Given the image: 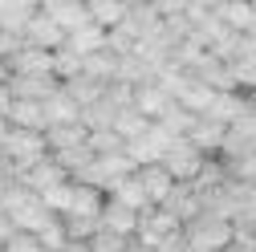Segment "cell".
I'll list each match as a JSON object with an SVG mask.
<instances>
[{
	"label": "cell",
	"mask_w": 256,
	"mask_h": 252,
	"mask_svg": "<svg viewBox=\"0 0 256 252\" xmlns=\"http://www.w3.org/2000/svg\"><path fill=\"white\" fill-rule=\"evenodd\" d=\"M158 163H163V167L175 175V183H191V179H196V175L204 171L208 154H204L196 142H191V138H175V146H171V150H167Z\"/></svg>",
	"instance_id": "obj_3"
},
{
	"label": "cell",
	"mask_w": 256,
	"mask_h": 252,
	"mask_svg": "<svg viewBox=\"0 0 256 252\" xmlns=\"http://www.w3.org/2000/svg\"><path fill=\"white\" fill-rule=\"evenodd\" d=\"M232 232L236 224L228 216H216V212H200L196 220H187L183 224V236H187V252H224L232 244Z\"/></svg>",
	"instance_id": "obj_1"
},
{
	"label": "cell",
	"mask_w": 256,
	"mask_h": 252,
	"mask_svg": "<svg viewBox=\"0 0 256 252\" xmlns=\"http://www.w3.org/2000/svg\"><path fill=\"white\" fill-rule=\"evenodd\" d=\"M4 118H8V126H28V130H45V126H49L45 106L37 98H12Z\"/></svg>",
	"instance_id": "obj_13"
},
{
	"label": "cell",
	"mask_w": 256,
	"mask_h": 252,
	"mask_svg": "<svg viewBox=\"0 0 256 252\" xmlns=\"http://www.w3.org/2000/svg\"><path fill=\"white\" fill-rule=\"evenodd\" d=\"M61 252H90V244H86V240H66Z\"/></svg>",
	"instance_id": "obj_30"
},
{
	"label": "cell",
	"mask_w": 256,
	"mask_h": 252,
	"mask_svg": "<svg viewBox=\"0 0 256 252\" xmlns=\"http://www.w3.org/2000/svg\"><path fill=\"white\" fill-rule=\"evenodd\" d=\"M171 102H175V98H171V90L158 82V78H146V82H138V86H134V106H138L146 118H158Z\"/></svg>",
	"instance_id": "obj_10"
},
{
	"label": "cell",
	"mask_w": 256,
	"mask_h": 252,
	"mask_svg": "<svg viewBox=\"0 0 256 252\" xmlns=\"http://www.w3.org/2000/svg\"><path fill=\"white\" fill-rule=\"evenodd\" d=\"M134 175H138V183H142V192H146V200H150V208H163L167 200H171V192H175V175L163 167V163H142V167H134Z\"/></svg>",
	"instance_id": "obj_6"
},
{
	"label": "cell",
	"mask_w": 256,
	"mask_h": 252,
	"mask_svg": "<svg viewBox=\"0 0 256 252\" xmlns=\"http://www.w3.org/2000/svg\"><path fill=\"white\" fill-rule=\"evenodd\" d=\"M4 248H8V252H49V248H45L33 232H20V228L8 236V244H4Z\"/></svg>",
	"instance_id": "obj_28"
},
{
	"label": "cell",
	"mask_w": 256,
	"mask_h": 252,
	"mask_svg": "<svg viewBox=\"0 0 256 252\" xmlns=\"http://www.w3.org/2000/svg\"><path fill=\"white\" fill-rule=\"evenodd\" d=\"M86 244H90V252H126V248H130L126 236H118V232H110V228H102V224L86 236Z\"/></svg>",
	"instance_id": "obj_26"
},
{
	"label": "cell",
	"mask_w": 256,
	"mask_h": 252,
	"mask_svg": "<svg viewBox=\"0 0 256 252\" xmlns=\"http://www.w3.org/2000/svg\"><path fill=\"white\" fill-rule=\"evenodd\" d=\"M138 220H142V216H138L134 208H126V204H118V200L106 196V208H102V216H98V224L110 228V232H118V236H126V240H134Z\"/></svg>",
	"instance_id": "obj_9"
},
{
	"label": "cell",
	"mask_w": 256,
	"mask_h": 252,
	"mask_svg": "<svg viewBox=\"0 0 256 252\" xmlns=\"http://www.w3.org/2000/svg\"><path fill=\"white\" fill-rule=\"evenodd\" d=\"M224 134H228V126H220V122H212V118H204V114H196V126L187 130V138L196 142L204 154H220Z\"/></svg>",
	"instance_id": "obj_15"
},
{
	"label": "cell",
	"mask_w": 256,
	"mask_h": 252,
	"mask_svg": "<svg viewBox=\"0 0 256 252\" xmlns=\"http://www.w3.org/2000/svg\"><path fill=\"white\" fill-rule=\"evenodd\" d=\"M248 37H252V41H256V16H252V24H248Z\"/></svg>",
	"instance_id": "obj_31"
},
{
	"label": "cell",
	"mask_w": 256,
	"mask_h": 252,
	"mask_svg": "<svg viewBox=\"0 0 256 252\" xmlns=\"http://www.w3.org/2000/svg\"><path fill=\"white\" fill-rule=\"evenodd\" d=\"M82 74L98 78V82H114V74H118V53H114V49H94V53H86V57H82Z\"/></svg>",
	"instance_id": "obj_22"
},
{
	"label": "cell",
	"mask_w": 256,
	"mask_h": 252,
	"mask_svg": "<svg viewBox=\"0 0 256 252\" xmlns=\"http://www.w3.org/2000/svg\"><path fill=\"white\" fill-rule=\"evenodd\" d=\"M61 82L53 78V74H41V78H8V90H12V98H37V102H45L49 94L57 90Z\"/></svg>",
	"instance_id": "obj_18"
},
{
	"label": "cell",
	"mask_w": 256,
	"mask_h": 252,
	"mask_svg": "<svg viewBox=\"0 0 256 252\" xmlns=\"http://www.w3.org/2000/svg\"><path fill=\"white\" fill-rule=\"evenodd\" d=\"M86 8L102 28H114L126 12H130V0H86Z\"/></svg>",
	"instance_id": "obj_23"
},
{
	"label": "cell",
	"mask_w": 256,
	"mask_h": 252,
	"mask_svg": "<svg viewBox=\"0 0 256 252\" xmlns=\"http://www.w3.org/2000/svg\"><path fill=\"white\" fill-rule=\"evenodd\" d=\"M0 146H4V163H0V167H12L16 179L33 167L37 159H45V154H49L45 130H28V126H8L4 138H0Z\"/></svg>",
	"instance_id": "obj_2"
},
{
	"label": "cell",
	"mask_w": 256,
	"mask_h": 252,
	"mask_svg": "<svg viewBox=\"0 0 256 252\" xmlns=\"http://www.w3.org/2000/svg\"><path fill=\"white\" fill-rule=\"evenodd\" d=\"M154 118H146L138 106H122V110H114V130L122 134V142H130V138H138V134H146V126H150Z\"/></svg>",
	"instance_id": "obj_21"
},
{
	"label": "cell",
	"mask_w": 256,
	"mask_h": 252,
	"mask_svg": "<svg viewBox=\"0 0 256 252\" xmlns=\"http://www.w3.org/2000/svg\"><path fill=\"white\" fill-rule=\"evenodd\" d=\"M33 236H37L49 252H61V248H66V240H70V236H66V224H61V216H57V212H49V216L41 220V224L33 228Z\"/></svg>",
	"instance_id": "obj_24"
},
{
	"label": "cell",
	"mask_w": 256,
	"mask_h": 252,
	"mask_svg": "<svg viewBox=\"0 0 256 252\" xmlns=\"http://www.w3.org/2000/svg\"><path fill=\"white\" fill-rule=\"evenodd\" d=\"M102 208H106V192L98 183H82V179H70V216H94L98 220L102 216ZM61 212V216H66Z\"/></svg>",
	"instance_id": "obj_7"
},
{
	"label": "cell",
	"mask_w": 256,
	"mask_h": 252,
	"mask_svg": "<svg viewBox=\"0 0 256 252\" xmlns=\"http://www.w3.org/2000/svg\"><path fill=\"white\" fill-rule=\"evenodd\" d=\"M41 106H45L49 126H57V122H82V106H78V102H74V98H70V94L61 90V86L49 94V98H45Z\"/></svg>",
	"instance_id": "obj_19"
},
{
	"label": "cell",
	"mask_w": 256,
	"mask_h": 252,
	"mask_svg": "<svg viewBox=\"0 0 256 252\" xmlns=\"http://www.w3.org/2000/svg\"><path fill=\"white\" fill-rule=\"evenodd\" d=\"M171 146H175V134L167 130L163 122H150V126H146V134H138V138L126 142V154H130V159L142 167V163H158Z\"/></svg>",
	"instance_id": "obj_4"
},
{
	"label": "cell",
	"mask_w": 256,
	"mask_h": 252,
	"mask_svg": "<svg viewBox=\"0 0 256 252\" xmlns=\"http://www.w3.org/2000/svg\"><path fill=\"white\" fill-rule=\"evenodd\" d=\"M8 102H12V90H8V82H0V118L8 114Z\"/></svg>",
	"instance_id": "obj_29"
},
{
	"label": "cell",
	"mask_w": 256,
	"mask_h": 252,
	"mask_svg": "<svg viewBox=\"0 0 256 252\" xmlns=\"http://www.w3.org/2000/svg\"><path fill=\"white\" fill-rule=\"evenodd\" d=\"M41 12H49L66 33H74V28L86 24V20H94L90 8H86V0H41Z\"/></svg>",
	"instance_id": "obj_12"
},
{
	"label": "cell",
	"mask_w": 256,
	"mask_h": 252,
	"mask_svg": "<svg viewBox=\"0 0 256 252\" xmlns=\"http://www.w3.org/2000/svg\"><path fill=\"white\" fill-rule=\"evenodd\" d=\"M37 8H41V0H0V28L24 33V24L33 20Z\"/></svg>",
	"instance_id": "obj_17"
},
{
	"label": "cell",
	"mask_w": 256,
	"mask_h": 252,
	"mask_svg": "<svg viewBox=\"0 0 256 252\" xmlns=\"http://www.w3.org/2000/svg\"><path fill=\"white\" fill-rule=\"evenodd\" d=\"M154 122H163L167 126V130L175 134V138H187V130H191V126H196V114H191V110H183L179 102H171L163 114H158Z\"/></svg>",
	"instance_id": "obj_25"
},
{
	"label": "cell",
	"mask_w": 256,
	"mask_h": 252,
	"mask_svg": "<svg viewBox=\"0 0 256 252\" xmlns=\"http://www.w3.org/2000/svg\"><path fill=\"white\" fill-rule=\"evenodd\" d=\"M66 49H74L78 57H86V53H94V49H106V28H102L98 20L78 24L74 33H66Z\"/></svg>",
	"instance_id": "obj_16"
},
{
	"label": "cell",
	"mask_w": 256,
	"mask_h": 252,
	"mask_svg": "<svg viewBox=\"0 0 256 252\" xmlns=\"http://www.w3.org/2000/svg\"><path fill=\"white\" fill-rule=\"evenodd\" d=\"M61 224H66V236L70 240H86L94 228H98V220H94V216H70L66 212V216H61Z\"/></svg>",
	"instance_id": "obj_27"
},
{
	"label": "cell",
	"mask_w": 256,
	"mask_h": 252,
	"mask_svg": "<svg viewBox=\"0 0 256 252\" xmlns=\"http://www.w3.org/2000/svg\"><path fill=\"white\" fill-rule=\"evenodd\" d=\"M28 45H37V49H61V45H66V28H61L49 12H33V20H28L24 24V33H20Z\"/></svg>",
	"instance_id": "obj_8"
},
{
	"label": "cell",
	"mask_w": 256,
	"mask_h": 252,
	"mask_svg": "<svg viewBox=\"0 0 256 252\" xmlns=\"http://www.w3.org/2000/svg\"><path fill=\"white\" fill-rule=\"evenodd\" d=\"M106 196L110 200H118V204H126V208H134L138 216L150 208V200H146V192H142V183H138V175L130 171V175H122V179H114L110 187H106Z\"/></svg>",
	"instance_id": "obj_14"
},
{
	"label": "cell",
	"mask_w": 256,
	"mask_h": 252,
	"mask_svg": "<svg viewBox=\"0 0 256 252\" xmlns=\"http://www.w3.org/2000/svg\"><path fill=\"white\" fill-rule=\"evenodd\" d=\"M252 8H256V0H252Z\"/></svg>",
	"instance_id": "obj_33"
},
{
	"label": "cell",
	"mask_w": 256,
	"mask_h": 252,
	"mask_svg": "<svg viewBox=\"0 0 256 252\" xmlns=\"http://www.w3.org/2000/svg\"><path fill=\"white\" fill-rule=\"evenodd\" d=\"M244 106H248L244 94H236V90H216L212 102H208V110H204V118H212V122H220V126H232V122L244 114Z\"/></svg>",
	"instance_id": "obj_11"
},
{
	"label": "cell",
	"mask_w": 256,
	"mask_h": 252,
	"mask_svg": "<svg viewBox=\"0 0 256 252\" xmlns=\"http://www.w3.org/2000/svg\"><path fill=\"white\" fill-rule=\"evenodd\" d=\"M41 78V74H53V49H37V45H28L20 41V49L8 53V78ZM57 78V74H53Z\"/></svg>",
	"instance_id": "obj_5"
},
{
	"label": "cell",
	"mask_w": 256,
	"mask_h": 252,
	"mask_svg": "<svg viewBox=\"0 0 256 252\" xmlns=\"http://www.w3.org/2000/svg\"><path fill=\"white\" fill-rule=\"evenodd\" d=\"M216 16L228 24L232 33H248L256 8H252V0H220V4H216Z\"/></svg>",
	"instance_id": "obj_20"
},
{
	"label": "cell",
	"mask_w": 256,
	"mask_h": 252,
	"mask_svg": "<svg viewBox=\"0 0 256 252\" xmlns=\"http://www.w3.org/2000/svg\"><path fill=\"white\" fill-rule=\"evenodd\" d=\"M0 163H4V146H0Z\"/></svg>",
	"instance_id": "obj_32"
}]
</instances>
